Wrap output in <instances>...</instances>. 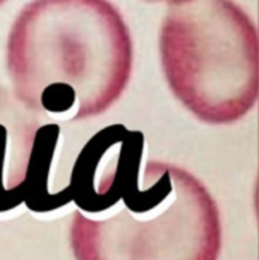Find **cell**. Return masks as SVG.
<instances>
[{"label": "cell", "mask_w": 259, "mask_h": 260, "mask_svg": "<svg viewBox=\"0 0 259 260\" xmlns=\"http://www.w3.org/2000/svg\"><path fill=\"white\" fill-rule=\"evenodd\" d=\"M144 134L72 191L75 260H218L221 217L207 187L184 168L149 161Z\"/></svg>", "instance_id": "1"}, {"label": "cell", "mask_w": 259, "mask_h": 260, "mask_svg": "<svg viewBox=\"0 0 259 260\" xmlns=\"http://www.w3.org/2000/svg\"><path fill=\"white\" fill-rule=\"evenodd\" d=\"M131 69L130 30L109 0H31L8 34L13 96L50 123L104 114Z\"/></svg>", "instance_id": "2"}, {"label": "cell", "mask_w": 259, "mask_h": 260, "mask_svg": "<svg viewBox=\"0 0 259 260\" xmlns=\"http://www.w3.org/2000/svg\"><path fill=\"white\" fill-rule=\"evenodd\" d=\"M159 45L168 86L198 120L231 125L256 106L257 30L232 0L170 5Z\"/></svg>", "instance_id": "3"}, {"label": "cell", "mask_w": 259, "mask_h": 260, "mask_svg": "<svg viewBox=\"0 0 259 260\" xmlns=\"http://www.w3.org/2000/svg\"><path fill=\"white\" fill-rule=\"evenodd\" d=\"M61 136L0 86V214L26 205L50 212L69 203L66 190L48 193V174Z\"/></svg>", "instance_id": "4"}, {"label": "cell", "mask_w": 259, "mask_h": 260, "mask_svg": "<svg viewBox=\"0 0 259 260\" xmlns=\"http://www.w3.org/2000/svg\"><path fill=\"white\" fill-rule=\"evenodd\" d=\"M148 2H163V4H170V5H175V4H181V2H186V0H148Z\"/></svg>", "instance_id": "5"}, {"label": "cell", "mask_w": 259, "mask_h": 260, "mask_svg": "<svg viewBox=\"0 0 259 260\" xmlns=\"http://www.w3.org/2000/svg\"><path fill=\"white\" fill-rule=\"evenodd\" d=\"M5 2H7V0H0V7H2V5H4Z\"/></svg>", "instance_id": "6"}]
</instances>
